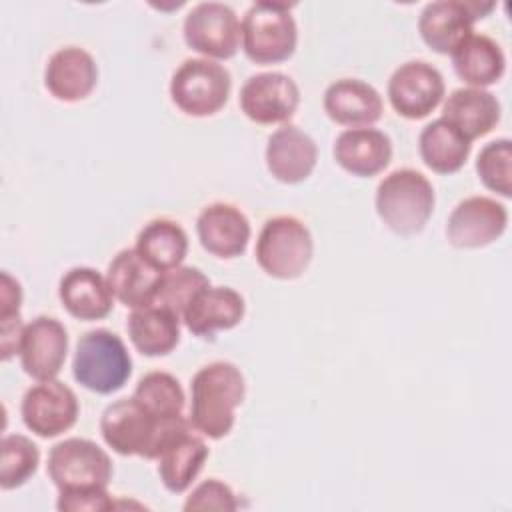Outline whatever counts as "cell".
<instances>
[{
  "label": "cell",
  "mask_w": 512,
  "mask_h": 512,
  "mask_svg": "<svg viewBox=\"0 0 512 512\" xmlns=\"http://www.w3.org/2000/svg\"><path fill=\"white\" fill-rule=\"evenodd\" d=\"M74 380L90 392H118L132 374V358L122 338L106 328L88 330L78 338L72 358Z\"/></svg>",
  "instance_id": "obj_4"
},
{
  "label": "cell",
  "mask_w": 512,
  "mask_h": 512,
  "mask_svg": "<svg viewBox=\"0 0 512 512\" xmlns=\"http://www.w3.org/2000/svg\"><path fill=\"white\" fill-rule=\"evenodd\" d=\"M456 76L470 88L496 84L506 70L504 50L486 34H470L452 54Z\"/></svg>",
  "instance_id": "obj_27"
},
{
  "label": "cell",
  "mask_w": 512,
  "mask_h": 512,
  "mask_svg": "<svg viewBox=\"0 0 512 512\" xmlns=\"http://www.w3.org/2000/svg\"><path fill=\"white\" fill-rule=\"evenodd\" d=\"M132 398L158 418L182 416L186 404V396L178 378L162 370L144 374L138 380Z\"/></svg>",
  "instance_id": "obj_30"
},
{
  "label": "cell",
  "mask_w": 512,
  "mask_h": 512,
  "mask_svg": "<svg viewBox=\"0 0 512 512\" xmlns=\"http://www.w3.org/2000/svg\"><path fill=\"white\" fill-rule=\"evenodd\" d=\"M2 322V338H0V348H2V360H10L14 354L20 352V342L24 334V326L20 314H8L0 316Z\"/></svg>",
  "instance_id": "obj_36"
},
{
  "label": "cell",
  "mask_w": 512,
  "mask_h": 512,
  "mask_svg": "<svg viewBox=\"0 0 512 512\" xmlns=\"http://www.w3.org/2000/svg\"><path fill=\"white\" fill-rule=\"evenodd\" d=\"M508 226V210L490 196H468L448 216L446 238L454 248H484L496 242Z\"/></svg>",
  "instance_id": "obj_14"
},
{
  "label": "cell",
  "mask_w": 512,
  "mask_h": 512,
  "mask_svg": "<svg viewBox=\"0 0 512 512\" xmlns=\"http://www.w3.org/2000/svg\"><path fill=\"white\" fill-rule=\"evenodd\" d=\"M58 296L64 310L76 320H102L112 312V288L98 270L88 266L70 268L58 284Z\"/></svg>",
  "instance_id": "obj_22"
},
{
  "label": "cell",
  "mask_w": 512,
  "mask_h": 512,
  "mask_svg": "<svg viewBox=\"0 0 512 512\" xmlns=\"http://www.w3.org/2000/svg\"><path fill=\"white\" fill-rule=\"evenodd\" d=\"M22 304V288L16 278H12L8 272H2V284H0V316L8 314H20Z\"/></svg>",
  "instance_id": "obj_37"
},
{
  "label": "cell",
  "mask_w": 512,
  "mask_h": 512,
  "mask_svg": "<svg viewBox=\"0 0 512 512\" xmlns=\"http://www.w3.org/2000/svg\"><path fill=\"white\" fill-rule=\"evenodd\" d=\"M266 168L282 184L304 182L316 168L318 148L310 134L294 124H284L268 136Z\"/></svg>",
  "instance_id": "obj_16"
},
{
  "label": "cell",
  "mask_w": 512,
  "mask_h": 512,
  "mask_svg": "<svg viewBox=\"0 0 512 512\" xmlns=\"http://www.w3.org/2000/svg\"><path fill=\"white\" fill-rule=\"evenodd\" d=\"M298 44V26L292 4L254 2L242 18V50L254 64L288 60Z\"/></svg>",
  "instance_id": "obj_5"
},
{
  "label": "cell",
  "mask_w": 512,
  "mask_h": 512,
  "mask_svg": "<svg viewBox=\"0 0 512 512\" xmlns=\"http://www.w3.org/2000/svg\"><path fill=\"white\" fill-rule=\"evenodd\" d=\"M136 252L160 272L182 266L188 254V234L168 218H154L136 236Z\"/></svg>",
  "instance_id": "obj_29"
},
{
  "label": "cell",
  "mask_w": 512,
  "mask_h": 512,
  "mask_svg": "<svg viewBox=\"0 0 512 512\" xmlns=\"http://www.w3.org/2000/svg\"><path fill=\"white\" fill-rule=\"evenodd\" d=\"M182 508L186 512H192V510H236L238 500L228 484H224L218 478H208V480L200 482L190 492V496L186 498Z\"/></svg>",
  "instance_id": "obj_34"
},
{
  "label": "cell",
  "mask_w": 512,
  "mask_h": 512,
  "mask_svg": "<svg viewBox=\"0 0 512 512\" xmlns=\"http://www.w3.org/2000/svg\"><path fill=\"white\" fill-rule=\"evenodd\" d=\"M476 172L480 182L504 196L512 194V142L508 138H498L488 142L476 156Z\"/></svg>",
  "instance_id": "obj_33"
},
{
  "label": "cell",
  "mask_w": 512,
  "mask_h": 512,
  "mask_svg": "<svg viewBox=\"0 0 512 512\" xmlns=\"http://www.w3.org/2000/svg\"><path fill=\"white\" fill-rule=\"evenodd\" d=\"M418 150L422 162L432 172L454 174L466 164L472 142L440 116L422 128L418 138Z\"/></svg>",
  "instance_id": "obj_28"
},
{
  "label": "cell",
  "mask_w": 512,
  "mask_h": 512,
  "mask_svg": "<svg viewBox=\"0 0 512 512\" xmlns=\"http://www.w3.org/2000/svg\"><path fill=\"white\" fill-rule=\"evenodd\" d=\"M162 274L164 272L146 262L136 248H124L110 260L106 280L114 298L134 310L154 304Z\"/></svg>",
  "instance_id": "obj_23"
},
{
  "label": "cell",
  "mask_w": 512,
  "mask_h": 512,
  "mask_svg": "<svg viewBox=\"0 0 512 512\" xmlns=\"http://www.w3.org/2000/svg\"><path fill=\"white\" fill-rule=\"evenodd\" d=\"M500 102L484 88H458L448 94L442 118L470 142L490 134L500 122Z\"/></svg>",
  "instance_id": "obj_24"
},
{
  "label": "cell",
  "mask_w": 512,
  "mask_h": 512,
  "mask_svg": "<svg viewBox=\"0 0 512 512\" xmlns=\"http://www.w3.org/2000/svg\"><path fill=\"white\" fill-rule=\"evenodd\" d=\"M240 110L256 124L288 122L300 104L298 84L284 72L252 74L240 88Z\"/></svg>",
  "instance_id": "obj_13"
},
{
  "label": "cell",
  "mask_w": 512,
  "mask_h": 512,
  "mask_svg": "<svg viewBox=\"0 0 512 512\" xmlns=\"http://www.w3.org/2000/svg\"><path fill=\"white\" fill-rule=\"evenodd\" d=\"M196 234L206 252L230 260L244 254L252 228L240 208L226 202H214L200 210L196 218Z\"/></svg>",
  "instance_id": "obj_17"
},
{
  "label": "cell",
  "mask_w": 512,
  "mask_h": 512,
  "mask_svg": "<svg viewBox=\"0 0 512 512\" xmlns=\"http://www.w3.org/2000/svg\"><path fill=\"white\" fill-rule=\"evenodd\" d=\"M324 112L346 128H368L382 116L380 92L358 78H340L324 90Z\"/></svg>",
  "instance_id": "obj_21"
},
{
  "label": "cell",
  "mask_w": 512,
  "mask_h": 512,
  "mask_svg": "<svg viewBox=\"0 0 512 512\" xmlns=\"http://www.w3.org/2000/svg\"><path fill=\"white\" fill-rule=\"evenodd\" d=\"M446 92L440 70L424 60L400 64L388 80V100L394 112L408 120H422L438 108Z\"/></svg>",
  "instance_id": "obj_11"
},
{
  "label": "cell",
  "mask_w": 512,
  "mask_h": 512,
  "mask_svg": "<svg viewBox=\"0 0 512 512\" xmlns=\"http://www.w3.org/2000/svg\"><path fill=\"white\" fill-rule=\"evenodd\" d=\"M98 84V64L80 46L58 48L46 62L44 86L60 102H78L92 94Z\"/></svg>",
  "instance_id": "obj_18"
},
{
  "label": "cell",
  "mask_w": 512,
  "mask_h": 512,
  "mask_svg": "<svg viewBox=\"0 0 512 512\" xmlns=\"http://www.w3.org/2000/svg\"><path fill=\"white\" fill-rule=\"evenodd\" d=\"M184 42L210 60L236 56L242 42V22L224 2H200L184 18Z\"/></svg>",
  "instance_id": "obj_9"
},
{
  "label": "cell",
  "mask_w": 512,
  "mask_h": 512,
  "mask_svg": "<svg viewBox=\"0 0 512 512\" xmlns=\"http://www.w3.org/2000/svg\"><path fill=\"white\" fill-rule=\"evenodd\" d=\"M40 450L22 434H6L2 438L0 456V488L14 490L26 484L38 470Z\"/></svg>",
  "instance_id": "obj_31"
},
{
  "label": "cell",
  "mask_w": 512,
  "mask_h": 512,
  "mask_svg": "<svg viewBox=\"0 0 512 512\" xmlns=\"http://www.w3.org/2000/svg\"><path fill=\"white\" fill-rule=\"evenodd\" d=\"M494 2L436 0L428 2L418 18V32L428 48L438 54H452L474 30V22L486 18Z\"/></svg>",
  "instance_id": "obj_10"
},
{
  "label": "cell",
  "mask_w": 512,
  "mask_h": 512,
  "mask_svg": "<svg viewBox=\"0 0 512 512\" xmlns=\"http://www.w3.org/2000/svg\"><path fill=\"white\" fill-rule=\"evenodd\" d=\"M182 318L166 306L150 304L134 308L126 320L132 346L150 358L170 354L180 342Z\"/></svg>",
  "instance_id": "obj_26"
},
{
  "label": "cell",
  "mask_w": 512,
  "mask_h": 512,
  "mask_svg": "<svg viewBox=\"0 0 512 512\" xmlns=\"http://www.w3.org/2000/svg\"><path fill=\"white\" fill-rule=\"evenodd\" d=\"M206 458L208 446L192 424L180 430L158 456V476L164 488L172 494L186 492L200 474Z\"/></svg>",
  "instance_id": "obj_25"
},
{
  "label": "cell",
  "mask_w": 512,
  "mask_h": 512,
  "mask_svg": "<svg viewBox=\"0 0 512 512\" xmlns=\"http://www.w3.org/2000/svg\"><path fill=\"white\" fill-rule=\"evenodd\" d=\"M206 286H210V280L200 268H196V266L172 268L162 274L154 304L166 306L182 318L186 306Z\"/></svg>",
  "instance_id": "obj_32"
},
{
  "label": "cell",
  "mask_w": 512,
  "mask_h": 512,
  "mask_svg": "<svg viewBox=\"0 0 512 512\" xmlns=\"http://www.w3.org/2000/svg\"><path fill=\"white\" fill-rule=\"evenodd\" d=\"M336 164L352 176L370 178L380 174L392 160V142L378 128H346L332 146Z\"/></svg>",
  "instance_id": "obj_20"
},
{
  "label": "cell",
  "mask_w": 512,
  "mask_h": 512,
  "mask_svg": "<svg viewBox=\"0 0 512 512\" xmlns=\"http://www.w3.org/2000/svg\"><path fill=\"white\" fill-rule=\"evenodd\" d=\"M314 254L308 226L296 216H274L264 222L254 256L258 266L272 278L294 280L304 274Z\"/></svg>",
  "instance_id": "obj_6"
},
{
  "label": "cell",
  "mask_w": 512,
  "mask_h": 512,
  "mask_svg": "<svg viewBox=\"0 0 512 512\" xmlns=\"http://www.w3.org/2000/svg\"><path fill=\"white\" fill-rule=\"evenodd\" d=\"M56 508L62 512H104L116 508L106 488H78L58 492Z\"/></svg>",
  "instance_id": "obj_35"
},
{
  "label": "cell",
  "mask_w": 512,
  "mask_h": 512,
  "mask_svg": "<svg viewBox=\"0 0 512 512\" xmlns=\"http://www.w3.org/2000/svg\"><path fill=\"white\" fill-rule=\"evenodd\" d=\"M246 304L230 286H206L182 314L184 326L198 338H214L220 330H232L244 318Z\"/></svg>",
  "instance_id": "obj_19"
},
{
  "label": "cell",
  "mask_w": 512,
  "mask_h": 512,
  "mask_svg": "<svg viewBox=\"0 0 512 512\" xmlns=\"http://www.w3.org/2000/svg\"><path fill=\"white\" fill-rule=\"evenodd\" d=\"M78 412L74 390L56 378L30 386L20 404L24 426L40 438H54L70 430L78 420Z\"/></svg>",
  "instance_id": "obj_12"
},
{
  "label": "cell",
  "mask_w": 512,
  "mask_h": 512,
  "mask_svg": "<svg viewBox=\"0 0 512 512\" xmlns=\"http://www.w3.org/2000/svg\"><path fill=\"white\" fill-rule=\"evenodd\" d=\"M230 72L210 58H188L172 74L170 98L186 116L206 118L220 112L230 96Z\"/></svg>",
  "instance_id": "obj_7"
},
{
  "label": "cell",
  "mask_w": 512,
  "mask_h": 512,
  "mask_svg": "<svg viewBox=\"0 0 512 512\" xmlns=\"http://www.w3.org/2000/svg\"><path fill=\"white\" fill-rule=\"evenodd\" d=\"M186 426H190L188 418H158L132 396L108 404L100 416L102 438L116 454L146 460H158L166 444Z\"/></svg>",
  "instance_id": "obj_2"
},
{
  "label": "cell",
  "mask_w": 512,
  "mask_h": 512,
  "mask_svg": "<svg viewBox=\"0 0 512 512\" xmlns=\"http://www.w3.org/2000/svg\"><path fill=\"white\" fill-rule=\"evenodd\" d=\"M190 424L206 438L220 440L236 422V408L244 402L246 380L240 368L226 360L202 366L190 384Z\"/></svg>",
  "instance_id": "obj_1"
},
{
  "label": "cell",
  "mask_w": 512,
  "mask_h": 512,
  "mask_svg": "<svg viewBox=\"0 0 512 512\" xmlns=\"http://www.w3.org/2000/svg\"><path fill=\"white\" fill-rule=\"evenodd\" d=\"M436 204L432 182L414 168H398L376 188L374 206L380 220L400 236L424 230Z\"/></svg>",
  "instance_id": "obj_3"
},
{
  "label": "cell",
  "mask_w": 512,
  "mask_h": 512,
  "mask_svg": "<svg viewBox=\"0 0 512 512\" xmlns=\"http://www.w3.org/2000/svg\"><path fill=\"white\" fill-rule=\"evenodd\" d=\"M46 470L58 492L108 488L114 472L108 452L88 438H66L56 442L48 452Z\"/></svg>",
  "instance_id": "obj_8"
},
{
  "label": "cell",
  "mask_w": 512,
  "mask_h": 512,
  "mask_svg": "<svg viewBox=\"0 0 512 512\" xmlns=\"http://www.w3.org/2000/svg\"><path fill=\"white\" fill-rule=\"evenodd\" d=\"M18 354L30 378L38 382L54 380L68 354V332L64 324L52 316H36L24 326Z\"/></svg>",
  "instance_id": "obj_15"
}]
</instances>
